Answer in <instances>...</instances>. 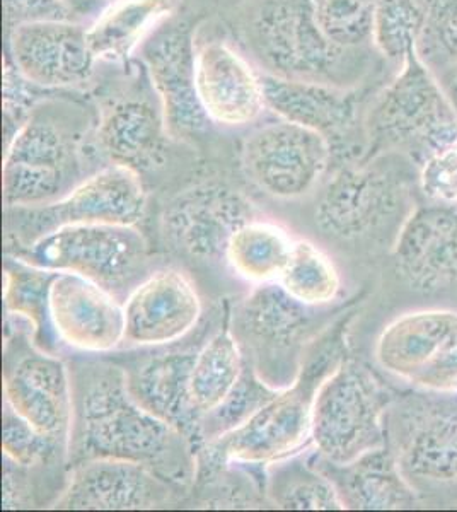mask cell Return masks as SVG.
I'll return each instance as SVG.
<instances>
[{
  "instance_id": "ac0fdd59",
  "label": "cell",
  "mask_w": 457,
  "mask_h": 512,
  "mask_svg": "<svg viewBox=\"0 0 457 512\" xmlns=\"http://www.w3.org/2000/svg\"><path fill=\"white\" fill-rule=\"evenodd\" d=\"M398 279L418 294L457 287V205L435 204L410 212L393 245Z\"/></svg>"
},
{
  "instance_id": "d6986e66",
  "label": "cell",
  "mask_w": 457,
  "mask_h": 512,
  "mask_svg": "<svg viewBox=\"0 0 457 512\" xmlns=\"http://www.w3.org/2000/svg\"><path fill=\"white\" fill-rule=\"evenodd\" d=\"M173 483L135 461L98 458L72 465L55 509L130 511L168 506Z\"/></svg>"
},
{
  "instance_id": "44dd1931",
  "label": "cell",
  "mask_w": 457,
  "mask_h": 512,
  "mask_svg": "<svg viewBox=\"0 0 457 512\" xmlns=\"http://www.w3.org/2000/svg\"><path fill=\"white\" fill-rule=\"evenodd\" d=\"M57 337L74 349L105 354L125 342V313L115 294L74 274H57L48 296Z\"/></svg>"
},
{
  "instance_id": "cb8c5ba5",
  "label": "cell",
  "mask_w": 457,
  "mask_h": 512,
  "mask_svg": "<svg viewBox=\"0 0 457 512\" xmlns=\"http://www.w3.org/2000/svg\"><path fill=\"white\" fill-rule=\"evenodd\" d=\"M195 350H171L137 361L127 371L128 390L151 414L202 446V419L191 403L190 376Z\"/></svg>"
},
{
  "instance_id": "e575fe53",
  "label": "cell",
  "mask_w": 457,
  "mask_h": 512,
  "mask_svg": "<svg viewBox=\"0 0 457 512\" xmlns=\"http://www.w3.org/2000/svg\"><path fill=\"white\" fill-rule=\"evenodd\" d=\"M417 53L435 76L457 64V0H429Z\"/></svg>"
},
{
  "instance_id": "f35d334b",
  "label": "cell",
  "mask_w": 457,
  "mask_h": 512,
  "mask_svg": "<svg viewBox=\"0 0 457 512\" xmlns=\"http://www.w3.org/2000/svg\"><path fill=\"white\" fill-rule=\"evenodd\" d=\"M437 77H439L444 93L447 94V98L451 101L452 108H454L457 115V64L452 65L444 72H440Z\"/></svg>"
},
{
  "instance_id": "3957f363",
  "label": "cell",
  "mask_w": 457,
  "mask_h": 512,
  "mask_svg": "<svg viewBox=\"0 0 457 512\" xmlns=\"http://www.w3.org/2000/svg\"><path fill=\"white\" fill-rule=\"evenodd\" d=\"M246 40L263 72L355 88L367 70L364 50L336 47L319 30L313 0H258Z\"/></svg>"
},
{
  "instance_id": "ba28073f",
  "label": "cell",
  "mask_w": 457,
  "mask_h": 512,
  "mask_svg": "<svg viewBox=\"0 0 457 512\" xmlns=\"http://www.w3.org/2000/svg\"><path fill=\"white\" fill-rule=\"evenodd\" d=\"M14 256L43 270L79 275L113 292L144 274L149 246L135 226L77 224L21 246Z\"/></svg>"
},
{
  "instance_id": "ab89813d",
  "label": "cell",
  "mask_w": 457,
  "mask_h": 512,
  "mask_svg": "<svg viewBox=\"0 0 457 512\" xmlns=\"http://www.w3.org/2000/svg\"><path fill=\"white\" fill-rule=\"evenodd\" d=\"M58 2H62L64 6L69 7L70 11H72V7L77 6V4H81L84 0H58Z\"/></svg>"
},
{
  "instance_id": "5b68a950",
  "label": "cell",
  "mask_w": 457,
  "mask_h": 512,
  "mask_svg": "<svg viewBox=\"0 0 457 512\" xmlns=\"http://www.w3.org/2000/svg\"><path fill=\"white\" fill-rule=\"evenodd\" d=\"M394 154L340 169L319 195L314 222L326 236L343 243L376 238L396 226L410 205V175Z\"/></svg>"
},
{
  "instance_id": "7c38bea8",
  "label": "cell",
  "mask_w": 457,
  "mask_h": 512,
  "mask_svg": "<svg viewBox=\"0 0 457 512\" xmlns=\"http://www.w3.org/2000/svg\"><path fill=\"white\" fill-rule=\"evenodd\" d=\"M330 140L316 130L277 120L243 144V168L261 192L278 200L306 197L330 168Z\"/></svg>"
},
{
  "instance_id": "277c9868",
  "label": "cell",
  "mask_w": 457,
  "mask_h": 512,
  "mask_svg": "<svg viewBox=\"0 0 457 512\" xmlns=\"http://www.w3.org/2000/svg\"><path fill=\"white\" fill-rule=\"evenodd\" d=\"M386 393L367 367L342 361L316 388L311 441L328 465L348 466L386 448Z\"/></svg>"
},
{
  "instance_id": "30bf717a",
  "label": "cell",
  "mask_w": 457,
  "mask_h": 512,
  "mask_svg": "<svg viewBox=\"0 0 457 512\" xmlns=\"http://www.w3.org/2000/svg\"><path fill=\"white\" fill-rule=\"evenodd\" d=\"M306 371L302 369L296 383L278 391L243 424L205 444L210 463L272 466L313 443V400L321 381H316L318 369L311 376Z\"/></svg>"
},
{
  "instance_id": "f546056e",
  "label": "cell",
  "mask_w": 457,
  "mask_h": 512,
  "mask_svg": "<svg viewBox=\"0 0 457 512\" xmlns=\"http://www.w3.org/2000/svg\"><path fill=\"white\" fill-rule=\"evenodd\" d=\"M57 272L33 267L16 256L7 258L4 265V303L7 313L28 321L33 326V342L36 347L48 350L55 342L48 308L50 286Z\"/></svg>"
},
{
  "instance_id": "5bb4252c",
  "label": "cell",
  "mask_w": 457,
  "mask_h": 512,
  "mask_svg": "<svg viewBox=\"0 0 457 512\" xmlns=\"http://www.w3.org/2000/svg\"><path fill=\"white\" fill-rule=\"evenodd\" d=\"M171 139H188L209 127L197 93V43L186 21L169 19L140 48Z\"/></svg>"
},
{
  "instance_id": "6da1fadb",
  "label": "cell",
  "mask_w": 457,
  "mask_h": 512,
  "mask_svg": "<svg viewBox=\"0 0 457 512\" xmlns=\"http://www.w3.org/2000/svg\"><path fill=\"white\" fill-rule=\"evenodd\" d=\"M72 422L67 463L113 458L151 468L176 487L195 477V446L151 414L128 390L125 367L106 361L70 364Z\"/></svg>"
},
{
  "instance_id": "e0dca14e",
  "label": "cell",
  "mask_w": 457,
  "mask_h": 512,
  "mask_svg": "<svg viewBox=\"0 0 457 512\" xmlns=\"http://www.w3.org/2000/svg\"><path fill=\"white\" fill-rule=\"evenodd\" d=\"M9 60L33 86H84L98 62L87 43V28L70 19H43L9 31Z\"/></svg>"
},
{
  "instance_id": "d6a6232c",
  "label": "cell",
  "mask_w": 457,
  "mask_h": 512,
  "mask_svg": "<svg viewBox=\"0 0 457 512\" xmlns=\"http://www.w3.org/2000/svg\"><path fill=\"white\" fill-rule=\"evenodd\" d=\"M429 0H377L372 45L382 59L401 67L417 50Z\"/></svg>"
},
{
  "instance_id": "8992f818",
  "label": "cell",
  "mask_w": 457,
  "mask_h": 512,
  "mask_svg": "<svg viewBox=\"0 0 457 512\" xmlns=\"http://www.w3.org/2000/svg\"><path fill=\"white\" fill-rule=\"evenodd\" d=\"M231 330L256 376L280 391L301 376L307 344L313 342L314 316L311 306L270 282L238 304Z\"/></svg>"
},
{
  "instance_id": "d4e9b609",
  "label": "cell",
  "mask_w": 457,
  "mask_h": 512,
  "mask_svg": "<svg viewBox=\"0 0 457 512\" xmlns=\"http://www.w3.org/2000/svg\"><path fill=\"white\" fill-rule=\"evenodd\" d=\"M169 139L159 101L144 96L116 99L103 111L96 130L99 151L110 164L137 173L162 166Z\"/></svg>"
},
{
  "instance_id": "ffe728a7",
  "label": "cell",
  "mask_w": 457,
  "mask_h": 512,
  "mask_svg": "<svg viewBox=\"0 0 457 512\" xmlns=\"http://www.w3.org/2000/svg\"><path fill=\"white\" fill-rule=\"evenodd\" d=\"M125 342L137 347L174 344L197 326L202 299L185 272L162 268L147 275L123 303Z\"/></svg>"
},
{
  "instance_id": "9c48e42d",
  "label": "cell",
  "mask_w": 457,
  "mask_h": 512,
  "mask_svg": "<svg viewBox=\"0 0 457 512\" xmlns=\"http://www.w3.org/2000/svg\"><path fill=\"white\" fill-rule=\"evenodd\" d=\"M144 183L134 169L108 164L64 197L36 207L6 209L7 236L18 248L67 226L77 224H118L135 226L145 212Z\"/></svg>"
},
{
  "instance_id": "8fae6325",
  "label": "cell",
  "mask_w": 457,
  "mask_h": 512,
  "mask_svg": "<svg viewBox=\"0 0 457 512\" xmlns=\"http://www.w3.org/2000/svg\"><path fill=\"white\" fill-rule=\"evenodd\" d=\"M386 373L432 393L457 391V311L423 309L391 321L377 338Z\"/></svg>"
},
{
  "instance_id": "52a82bcc",
  "label": "cell",
  "mask_w": 457,
  "mask_h": 512,
  "mask_svg": "<svg viewBox=\"0 0 457 512\" xmlns=\"http://www.w3.org/2000/svg\"><path fill=\"white\" fill-rule=\"evenodd\" d=\"M81 176V134L50 111H31L6 144L4 205L50 204L81 183Z\"/></svg>"
},
{
  "instance_id": "d590c367",
  "label": "cell",
  "mask_w": 457,
  "mask_h": 512,
  "mask_svg": "<svg viewBox=\"0 0 457 512\" xmlns=\"http://www.w3.org/2000/svg\"><path fill=\"white\" fill-rule=\"evenodd\" d=\"M4 456L21 468L45 465L67 448L35 431L26 420L21 419L7 403H4V429H2Z\"/></svg>"
},
{
  "instance_id": "484cf974",
  "label": "cell",
  "mask_w": 457,
  "mask_h": 512,
  "mask_svg": "<svg viewBox=\"0 0 457 512\" xmlns=\"http://www.w3.org/2000/svg\"><path fill=\"white\" fill-rule=\"evenodd\" d=\"M174 7L176 0H113L87 28L91 52L96 60L125 62L171 19Z\"/></svg>"
},
{
  "instance_id": "4fadbf2b",
  "label": "cell",
  "mask_w": 457,
  "mask_h": 512,
  "mask_svg": "<svg viewBox=\"0 0 457 512\" xmlns=\"http://www.w3.org/2000/svg\"><path fill=\"white\" fill-rule=\"evenodd\" d=\"M4 403L35 431L65 448L69 446L72 422L69 366L21 335L6 342Z\"/></svg>"
},
{
  "instance_id": "9a60e30c",
  "label": "cell",
  "mask_w": 457,
  "mask_h": 512,
  "mask_svg": "<svg viewBox=\"0 0 457 512\" xmlns=\"http://www.w3.org/2000/svg\"><path fill=\"white\" fill-rule=\"evenodd\" d=\"M253 214V204L243 193L220 181H205L171 200L162 214V231L191 258L217 262L226 258L232 234Z\"/></svg>"
},
{
  "instance_id": "836d02e7",
  "label": "cell",
  "mask_w": 457,
  "mask_h": 512,
  "mask_svg": "<svg viewBox=\"0 0 457 512\" xmlns=\"http://www.w3.org/2000/svg\"><path fill=\"white\" fill-rule=\"evenodd\" d=\"M377 0H313L319 30L347 50H364L372 45Z\"/></svg>"
},
{
  "instance_id": "74e56055",
  "label": "cell",
  "mask_w": 457,
  "mask_h": 512,
  "mask_svg": "<svg viewBox=\"0 0 457 512\" xmlns=\"http://www.w3.org/2000/svg\"><path fill=\"white\" fill-rule=\"evenodd\" d=\"M70 9L58 0H4L7 31L43 19H69Z\"/></svg>"
},
{
  "instance_id": "83f0119b",
  "label": "cell",
  "mask_w": 457,
  "mask_h": 512,
  "mask_svg": "<svg viewBox=\"0 0 457 512\" xmlns=\"http://www.w3.org/2000/svg\"><path fill=\"white\" fill-rule=\"evenodd\" d=\"M340 468L345 472V480L335 485L347 507L406 509L415 504L410 482L401 475L393 454L386 453V449L374 451L352 465Z\"/></svg>"
},
{
  "instance_id": "1f68e13d",
  "label": "cell",
  "mask_w": 457,
  "mask_h": 512,
  "mask_svg": "<svg viewBox=\"0 0 457 512\" xmlns=\"http://www.w3.org/2000/svg\"><path fill=\"white\" fill-rule=\"evenodd\" d=\"M278 284L299 303L316 308L338 296L342 280L330 256L311 241L297 239Z\"/></svg>"
},
{
  "instance_id": "8d00e7d4",
  "label": "cell",
  "mask_w": 457,
  "mask_h": 512,
  "mask_svg": "<svg viewBox=\"0 0 457 512\" xmlns=\"http://www.w3.org/2000/svg\"><path fill=\"white\" fill-rule=\"evenodd\" d=\"M420 188L435 204L457 205V144L420 166Z\"/></svg>"
},
{
  "instance_id": "4dcf8cb0",
  "label": "cell",
  "mask_w": 457,
  "mask_h": 512,
  "mask_svg": "<svg viewBox=\"0 0 457 512\" xmlns=\"http://www.w3.org/2000/svg\"><path fill=\"white\" fill-rule=\"evenodd\" d=\"M268 499L273 506L292 511L347 509L331 478L304 461L289 458L268 466Z\"/></svg>"
},
{
  "instance_id": "7402d4cb",
  "label": "cell",
  "mask_w": 457,
  "mask_h": 512,
  "mask_svg": "<svg viewBox=\"0 0 457 512\" xmlns=\"http://www.w3.org/2000/svg\"><path fill=\"white\" fill-rule=\"evenodd\" d=\"M195 81L210 123L244 127L267 110L261 72L226 41L197 45Z\"/></svg>"
},
{
  "instance_id": "4316f807",
  "label": "cell",
  "mask_w": 457,
  "mask_h": 512,
  "mask_svg": "<svg viewBox=\"0 0 457 512\" xmlns=\"http://www.w3.org/2000/svg\"><path fill=\"white\" fill-rule=\"evenodd\" d=\"M244 367L243 350L229 326H222L197 350L191 367L190 396L202 424L236 390Z\"/></svg>"
},
{
  "instance_id": "603a6c76",
  "label": "cell",
  "mask_w": 457,
  "mask_h": 512,
  "mask_svg": "<svg viewBox=\"0 0 457 512\" xmlns=\"http://www.w3.org/2000/svg\"><path fill=\"white\" fill-rule=\"evenodd\" d=\"M267 110L278 120L316 130L333 142L347 140L357 130L362 96L357 88L292 79L261 72Z\"/></svg>"
},
{
  "instance_id": "7a4b0ae2",
  "label": "cell",
  "mask_w": 457,
  "mask_h": 512,
  "mask_svg": "<svg viewBox=\"0 0 457 512\" xmlns=\"http://www.w3.org/2000/svg\"><path fill=\"white\" fill-rule=\"evenodd\" d=\"M369 158L400 154L418 168L457 144V115L417 50L377 94L364 120Z\"/></svg>"
},
{
  "instance_id": "2e32d148",
  "label": "cell",
  "mask_w": 457,
  "mask_h": 512,
  "mask_svg": "<svg viewBox=\"0 0 457 512\" xmlns=\"http://www.w3.org/2000/svg\"><path fill=\"white\" fill-rule=\"evenodd\" d=\"M393 458L408 482H457V405L410 398L394 415Z\"/></svg>"
},
{
  "instance_id": "f1b7e54d",
  "label": "cell",
  "mask_w": 457,
  "mask_h": 512,
  "mask_svg": "<svg viewBox=\"0 0 457 512\" xmlns=\"http://www.w3.org/2000/svg\"><path fill=\"white\" fill-rule=\"evenodd\" d=\"M292 248L294 241L284 227L251 219L232 234L226 260L239 277L260 286L280 280Z\"/></svg>"
}]
</instances>
